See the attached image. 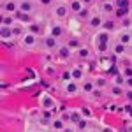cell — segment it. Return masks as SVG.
<instances>
[{"mask_svg": "<svg viewBox=\"0 0 132 132\" xmlns=\"http://www.w3.org/2000/svg\"><path fill=\"white\" fill-rule=\"evenodd\" d=\"M23 44H25V46H28V48H32V46L35 44V37H33L32 33H27V35L23 37Z\"/></svg>", "mask_w": 132, "mask_h": 132, "instance_id": "cell-1", "label": "cell"}, {"mask_svg": "<svg viewBox=\"0 0 132 132\" xmlns=\"http://www.w3.org/2000/svg\"><path fill=\"white\" fill-rule=\"evenodd\" d=\"M44 44H46V48L48 49H53V48H56V44H58V42H56V37H48V39L44 41Z\"/></svg>", "mask_w": 132, "mask_h": 132, "instance_id": "cell-2", "label": "cell"}, {"mask_svg": "<svg viewBox=\"0 0 132 132\" xmlns=\"http://www.w3.org/2000/svg\"><path fill=\"white\" fill-rule=\"evenodd\" d=\"M20 11L21 12H32V4L28 2V0H23V2L20 4Z\"/></svg>", "mask_w": 132, "mask_h": 132, "instance_id": "cell-3", "label": "cell"}, {"mask_svg": "<svg viewBox=\"0 0 132 132\" xmlns=\"http://www.w3.org/2000/svg\"><path fill=\"white\" fill-rule=\"evenodd\" d=\"M55 14L58 16V18H65L67 16V7L65 5H58V7L55 9Z\"/></svg>", "mask_w": 132, "mask_h": 132, "instance_id": "cell-4", "label": "cell"}, {"mask_svg": "<svg viewBox=\"0 0 132 132\" xmlns=\"http://www.w3.org/2000/svg\"><path fill=\"white\" fill-rule=\"evenodd\" d=\"M16 11V4L14 2H5L4 4V12H14Z\"/></svg>", "mask_w": 132, "mask_h": 132, "instance_id": "cell-5", "label": "cell"}, {"mask_svg": "<svg viewBox=\"0 0 132 132\" xmlns=\"http://www.w3.org/2000/svg\"><path fill=\"white\" fill-rule=\"evenodd\" d=\"M11 35H12V30H11L9 27H4V28H2V39H4V41H7Z\"/></svg>", "mask_w": 132, "mask_h": 132, "instance_id": "cell-6", "label": "cell"}, {"mask_svg": "<svg viewBox=\"0 0 132 132\" xmlns=\"http://www.w3.org/2000/svg\"><path fill=\"white\" fill-rule=\"evenodd\" d=\"M51 35H53V37H60V35H62V28L56 27V25L51 27Z\"/></svg>", "mask_w": 132, "mask_h": 132, "instance_id": "cell-7", "label": "cell"}, {"mask_svg": "<svg viewBox=\"0 0 132 132\" xmlns=\"http://www.w3.org/2000/svg\"><path fill=\"white\" fill-rule=\"evenodd\" d=\"M53 129H56V130H64L65 127H64V122L62 120H55L53 122Z\"/></svg>", "mask_w": 132, "mask_h": 132, "instance_id": "cell-8", "label": "cell"}, {"mask_svg": "<svg viewBox=\"0 0 132 132\" xmlns=\"http://www.w3.org/2000/svg\"><path fill=\"white\" fill-rule=\"evenodd\" d=\"M90 25H92V27H99V25H100V18H99V16H92V18H90Z\"/></svg>", "mask_w": 132, "mask_h": 132, "instance_id": "cell-9", "label": "cell"}, {"mask_svg": "<svg viewBox=\"0 0 132 132\" xmlns=\"http://www.w3.org/2000/svg\"><path fill=\"white\" fill-rule=\"evenodd\" d=\"M79 56H81V58H88V55H90V51L86 49V48H79Z\"/></svg>", "mask_w": 132, "mask_h": 132, "instance_id": "cell-10", "label": "cell"}, {"mask_svg": "<svg viewBox=\"0 0 132 132\" xmlns=\"http://www.w3.org/2000/svg\"><path fill=\"white\" fill-rule=\"evenodd\" d=\"M69 55H70L69 48H62L60 49V56H62V58H69Z\"/></svg>", "mask_w": 132, "mask_h": 132, "instance_id": "cell-11", "label": "cell"}, {"mask_svg": "<svg viewBox=\"0 0 132 132\" xmlns=\"http://www.w3.org/2000/svg\"><path fill=\"white\" fill-rule=\"evenodd\" d=\"M102 11H104V12H111V11H113V5H111L109 2H104V4H102Z\"/></svg>", "mask_w": 132, "mask_h": 132, "instance_id": "cell-12", "label": "cell"}, {"mask_svg": "<svg viewBox=\"0 0 132 132\" xmlns=\"http://www.w3.org/2000/svg\"><path fill=\"white\" fill-rule=\"evenodd\" d=\"M81 76H83V72H81L79 69H74V70H72V78H74V79H79Z\"/></svg>", "mask_w": 132, "mask_h": 132, "instance_id": "cell-13", "label": "cell"}, {"mask_svg": "<svg viewBox=\"0 0 132 132\" xmlns=\"http://www.w3.org/2000/svg\"><path fill=\"white\" fill-rule=\"evenodd\" d=\"M72 9L79 12V11H81V2H78V0H76V2H72Z\"/></svg>", "mask_w": 132, "mask_h": 132, "instance_id": "cell-14", "label": "cell"}, {"mask_svg": "<svg viewBox=\"0 0 132 132\" xmlns=\"http://www.w3.org/2000/svg\"><path fill=\"white\" fill-rule=\"evenodd\" d=\"M12 23H14L12 18H4V27H11Z\"/></svg>", "mask_w": 132, "mask_h": 132, "instance_id": "cell-15", "label": "cell"}, {"mask_svg": "<svg viewBox=\"0 0 132 132\" xmlns=\"http://www.w3.org/2000/svg\"><path fill=\"white\" fill-rule=\"evenodd\" d=\"M65 88H67V92H70V93H74V92H76V85H74V83H69Z\"/></svg>", "mask_w": 132, "mask_h": 132, "instance_id": "cell-16", "label": "cell"}, {"mask_svg": "<svg viewBox=\"0 0 132 132\" xmlns=\"http://www.w3.org/2000/svg\"><path fill=\"white\" fill-rule=\"evenodd\" d=\"M83 88H85L86 92H90V90L93 88V83H90V81H88V83H85V85H83Z\"/></svg>", "mask_w": 132, "mask_h": 132, "instance_id": "cell-17", "label": "cell"}, {"mask_svg": "<svg viewBox=\"0 0 132 132\" xmlns=\"http://www.w3.org/2000/svg\"><path fill=\"white\" fill-rule=\"evenodd\" d=\"M129 41H130V35H129V33L122 35V42H129Z\"/></svg>", "mask_w": 132, "mask_h": 132, "instance_id": "cell-18", "label": "cell"}, {"mask_svg": "<svg viewBox=\"0 0 132 132\" xmlns=\"http://www.w3.org/2000/svg\"><path fill=\"white\" fill-rule=\"evenodd\" d=\"M104 28H109V30H111V28H113V21H106V23H104Z\"/></svg>", "mask_w": 132, "mask_h": 132, "instance_id": "cell-19", "label": "cell"}, {"mask_svg": "<svg viewBox=\"0 0 132 132\" xmlns=\"http://www.w3.org/2000/svg\"><path fill=\"white\" fill-rule=\"evenodd\" d=\"M115 51H116V53H123V46H122V44H118V46L115 48Z\"/></svg>", "mask_w": 132, "mask_h": 132, "instance_id": "cell-20", "label": "cell"}, {"mask_svg": "<svg viewBox=\"0 0 132 132\" xmlns=\"http://www.w3.org/2000/svg\"><path fill=\"white\" fill-rule=\"evenodd\" d=\"M104 85H106V79H102V78L97 79V86H104Z\"/></svg>", "mask_w": 132, "mask_h": 132, "instance_id": "cell-21", "label": "cell"}, {"mask_svg": "<svg viewBox=\"0 0 132 132\" xmlns=\"http://www.w3.org/2000/svg\"><path fill=\"white\" fill-rule=\"evenodd\" d=\"M44 104H46V106H51V104H53V102H51V100H49V99H48V97H46V99H44Z\"/></svg>", "mask_w": 132, "mask_h": 132, "instance_id": "cell-22", "label": "cell"}, {"mask_svg": "<svg viewBox=\"0 0 132 132\" xmlns=\"http://www.w3.org/2000/svg\"><path fill=\"white\" fill-rule=\"evenodd\" d=\"M41 4L42 5H48V4H51V0H41Z\"/></svg>", "mask_w": 132, "mask_h": 132, "instance_id": "cell-23", "label": "cell"}, {"mask_svg": "<svg viewBox=\"0 0 132 132\" xmlns=\"http://www.w3.org/2000/svg\"><path fill=\"white\" fill-rule=\"evenodd\" d=\"M46 70H48V74H53V72H55V67H53V69H51V67H48Z\"/></svg>", "mask_w": 132, "mask_h": 132, "instance_id": "cell-24", "label": "cell"}, {"mask_svg": "<svg viewBox=\"0 0 132 132\" xmlns=\"http://www.w3.org/2000/svg\"><path fill=\"white\" fill-rule=\"evenodd\" d=\"M64 132H74V129L72 127H67V129H64Z\"/></svg>", "mask_w": 132, "mask_h": 132, "instance_id": "cell-25", "label": "cell"}, {"mask_svg": "<svg viewBox=\"0 0 132 132\" xmlns=\"http://www.w3.org/2000/svg\"><path fill=\"white\" fill-rule=\"evenodd\" d=\"M81 2H83V4H88V2H92V0H81Z\"/></svg>", "mask_w": 132, "mask_h": 132, "instance_id": "cell-26", "label": "cell"}, {"mask_svg": "<svg viewBox=\"0 0 132 132\" xmlns=\"http://www.w3.org/2000/svg\"><path fill=\"white\" fill-rule=\"evenodd\" d=\"M88 132H97V130H88Z\"/></svg>", "mask_w": 132, "mask_h": 132, "instance_id": "cell-27", "label": "cell"}]
</instances>
